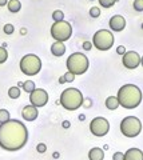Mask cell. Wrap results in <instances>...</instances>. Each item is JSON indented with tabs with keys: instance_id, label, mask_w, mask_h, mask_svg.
<instances>
[{
	"instance_id": "cell-1",
	"label": "cell",
	"mask_w": 143,
	"mask_h": 160,
	"mask_svg": "<svg viewBox=\"0 0 143 160\" xmlns=\"http://www.w3.org/2000/svg\"><path fill=\"white\" fill-rule=\"evenodd\" d=\"M28 142V129L19 120L0 124V147L6 151H19Z\"/></svg>"
},
{
	"instance_id": "cell-2",
	"label": "cell",
	"mask_w": 143,
	"mask_h": 160,
	"mask_svg": "<svg viewBox=\"0 0 143 160\" xmlns=\"http://www.w3.org/2000/svg\"><path fill=\"white\" fill-rule=\"evenodd\" d=\"M142 91L135 84H125L119 88L116 99L119 106L126 109H134L142 103Z\"/></svg>"
},
{
	"instance_id": "cell-3",
	"label": "cell",
	"mask_w": 143,
	"mask_h": 160,
	"mask_svg": "<svg viewBox=\"0 0 143 160\" xmlns=\"http://www.w3.org/2000/svg\"><path fill=\"white\" fill-rule=\"evenodd\" d=\"M60 104L62 107H64L67 111H75V109L80 108L83 106V102H84V98H83L82 92L79 91L78 88H67L62 92L60 95Z\"/></svg>"
},
{
	"instance_id": "cell-4",
	"label": "cell",
	"mask_w": 143,
	"mask_h": 160,
	"mask_svg": "<svg viewBox=\"0 0 143 160\" xmlns=\"http://www.w3.org/2000/svg\"><path fill=\"white\" fill-rule=\"evenodd\" d=\"M66 66H67V71L76 76V75H83L87 71L88 67H90V62H88V58L84 53L75 52L67 58Z\"/></svg>"
},
{
	"instance_id": "cell-5",
	"label": "cell",
	"mask_w": 143,
	"mask_h": 160,
	"mask_svg": "<svg viewBox=\"0 0 143 160\" xmlns=\"http://www.w3.org/2000/svg\"><path fill=\"white\" fill-rule=\"evenodd\" d=\"M20 71L27 76H35L42 69V60L33 53H28L20 60Z\"/></svg>"
},
{
	"instance_id": "cell-6",
	"label": "cell",
	"mask_w": 143,
	"mask_h": 160,
	"mask_svg": "<svg viewBox=\"0 0 143 160\" xmlns=\"http://www.w3.org/2000/svg\"><path fill=\"white\" fill-rule=\"evenodd\" d=\"M120 132L126 138H136L142 132V122L135 116H126L120 122Z\"/></svg>"
},
{
	"instance_id": "cell-7",
	"label": "cell",
	"mask_w": 143,
	"mask_h": 160,
	"mask_svg": "<svg viewBox=\"0 0 143 160\" xmlns=\"http://www.w3.org/2000/svg\"><path fill=\"white\" fill-rule=\"evenodd\" d=\"M92 46L99 51H108L114 46V35L108 29H99L92 38Z\"/></svg>"
},
{
	"instance_id": "cell-8",
	"label": "cell",
	"mask_w": 143,
	"mask_h": 160,
	"mask_svg": "<svg viewBox=\"0 0 143 160\" xmlns=\"http://www.w3.org/2000/svg\"><path fill=\"white\" fill-rule=\"evenodd\" d=\"M72 35V27L68 22H55L51 27V36L55 39V42L64 43Z\"/></svg>"
},
{
	"instance_id": "cell-9",
	"label": "cell",
	"mask_w": 143,
	"mask_h": 160,
	"mask_svg": "<svg viewBox=\"0 0 143 160\" xmlns=\"http://www.w3.org/2000/svg\"><path fill=\"white\" fill-rule=\"evenodd\" d=\"M108 131H110V123H108L107 119L98 116V118L91 120L90 132L94 135V136L103 138V136H106V135L108 133Z\"/></svg>"
},
{
	"instance_id": "cell-10",
	"label": "cell",
	"mask_w": 143,
	"mask_h": 160,
	"mask_svg": "<svg viewBox=\"0 0 143 160\" xmlns=\"http://www.w3.org/2000/svg\"><path fill=\"white\" fill-rule=\"evenodd\" d=\"M29 102L33 107H44L48 103V93L43 88H36L33 92L29 93Z\"/></svg>"
},
{
	"instance_id": "cell-11",
	"label": "cell",
	"mask_w": 143,
	"mask_h": 160,
	"mask_svg": "<svg viewBox=\"0 0 143 160\" xmlns=\"http://www.w3.org/2000/svg\"><path fill=\"white\" fill-rule=\"evenodd\" d=\"M123 66L129 69H135L140 64V56L136 51H126V53L122 58Z\"/></svg>"
},
{
	"instance_id": "cell-12",
	"label": "cell",
	"mask_w": 143,
	"mask_h": 160,
	"mask_svg": "<svg viewBox=\"0 0 143 160\" xmlns=\"http://www.w3.org/2000/svg\"><path fill=\"white\" fill-rule=\"evenodd\" d=\"M108 26H110L111 31L120 32L126 27V19L123 18L122 15H114V16L110 19V22H108Z\"/></svg>"
},
{
	"instance_id": "cell-13",
	"label": "cell",
	"mask_w": 143,
	"mask_h": 160,
	"mask_svg": "<svg viewBox=\"0 0 143 160\" xmlns=\"http://www.w3.org/2000/svg\"><path fill=\"white\" fill-rule=\"evenodd\" d=\"M38 115H39L38 108L31 106V104H29V106H26L22 111V116L24 120H27V122H33V120H36Z\"/></svg>"
},
{
	"instance_id": "cell-14",
	"label": "cell",
	"mask_w": 143,
	"mask_h": 160,
	"mask_svg": "<svg viewBox=\"0 0 143 160\" xmlns=\"http://www.w3.org/2000/svg\"><path fill=\"white\" fill-rule=\"evenodd\" d=\"M125 160H143V152L139 148H130L125 153Z\"/></svg>"
},
{
	"instance_id": "cell-15",
	"label": "cell",
	"mask_w": 143,
	"mask_h": 160,
	"mask_svg": "<svg viewBox=\"0 0 143 160\" xmlns=\"http://www.w3.org/2000/svg\"><path fill=\"white\" fill-rule=\"evenodd\" d=\"M51 53L54 56H63L66 53V46L64 43H60V42H55L51 46Z\"/></svg>"
},
{
	"instance_id": "cell-16",
	"label": "cell",
	"mask_w": 143,
	"mask_h": 160,
	"mask_svg": "<svg viewBox=\"0 0 143 160\" xmlns=\"http://www.w3.org/2000/svg\"><path fill=\"white\" fill-rule=\"evenodd\" d=\"M105 159V151L99 147H94L88 152V160H103Z\"/></svg>"
},
{
	"instance_id": "cell-17",
	"label": "cell",
	"mask_w": 143,
	"mask_h": 160,
	"mask_svg": "<svg viewBox=\"0 0 143 160\" xmlns=\"http://www.w3.org/2000/svg\"><path fill=\"white\" fill-rule=\"evenodd\" d=\"M106 107L108 109H111V111H114V109H116L119 107V102H118L116 96H108L106 99Z\"/></svg>"
},
{
	"instance_id": "cell-18",
	"label": "cell",
	"mask_w": 143,
	"mask_h": 160,
	"mask_svg": "<svg viewBox=\"0 0 143 160\" xmlns=\"http://www.w3.org/2000/svg\"><path fill=\"white\" fill-rule=\"evenodd\" d=\"M7 7H8V9H9V11H11L12 13H16V12L20 11L22 3L19 2V0H8Z\"/></svg>"
},
{
	"instance_id": "cell-19",
	"label": "cell",
	"mask_w": 143,
	"mask_h": 160,
	"mask_svg": "<svg viewBox=\"0 0 143 160\" xmlns=\"http://www.w3.org/2000/svg\"><path fill=\"white\" fill-rule=\"evenodd\" d=\"M22 88H23L27 93H31V92H33V91L36 89V86H35V83H33L32 80H27V82L23 83V87H22Z\"/></svg>"
},
{
	"instance_id": "cell-20",
	"label": "cell",
	"mask_w": 143,
	"mask_h": 160,
	"mask_svg": "<svg viewBox=\"0 0 143 160\" xmlns=\"http://www.w3.org/2000/svg\"><path fill=\"white\" fill-rule=\"evenodd\" d=\"M8 96L11 99H18L20 96V88L19 87H11L8 89Z\"/></svg>"
},
{
	"instance_id": "cell-21",
	"label": "cell",
	"mask_w": 143,
	"mask_h": 160,
	"mask_svg": "<svg viewBox=\"0 0 143 160\" xmlns=\"http://www.w3.org/2000/svg\"><path fill=\"white\" fill-rule=\"evenodd\" d=\"M52 19H54V22H63L64 20V13L60 9H56V11L52 12Z\"/></svg>"
},
{
	"instance_id": "cell-22",
	"label": "cell",
	"mask_w": 143,
	"mask_h": 160,
	"mask_svg": "<svg viewBox=\"0 0 143 160\" xmlns=\"http://www.w3.org/2000/svg\"><path fill=\"white\" fill-rule=\"evenodd\" d=\"M9 118L11 116H9V112L7 111V109H0V124L7 123L8 120H11Z\"/></svg>"
},
{
	"instance_id": "cell-23",
	"label": "cell",
	"mask_w": 143,
	"mask_h": 160,
	"mask_svg": "<svg viewBox=\"0 0 143 160\" xmlns=\"http://www.w3.org/2000/svg\"><path fill=\"white\" fill-rule=\"evenodd\" d=\"M116 3V0H99V4L103 8H111Z\"/></svg>"
},
{
	"instance_id": "cell-24",
	"label": "cell",
	"mask_w": 143,
	"mask_h": 160,
	"mask_svg": "<svg viewBox=\"0 0 143 160\" xmlns=\"http://www.w3.org/2000/svg\"><path fill=\"white\" fill-rule=\"evenodd\" d=\"M132 7L136 12H143V0H134Z\"/></svg>"
},
{
	"instance_id": "cell-25",
	"label": "cell",
	"mask_w": 143,
	"mask_h": 160,
	"mask_svg": "<svg viewBox=\"0 0 143 160\" xmlns=\"http://www.w3.org/2000/svg\"><path fill=\"white\" fill-rule=\"evenodd\" d=\"M7 59H8L7 49L3 48V47H0V64H3L4 62H7Z\"/></svg>"
},
{
	"instance_id": "cell-26",
	"label": "cell",
	"mask_w": 143,
	"mask_h": 160,
	"mask_svg": "<svg viewBox=\"0 0 143 160\" xmlns=\"http://www.w3.org/2000/svg\"><path fill=\"white\" fill-rule=\"evenodd\" d=\"M90 16L91 18H99L100 16V8L99 7H92L90 9Z\"/></svg>"
},
{
	"instance_id": "cell-27",
	"label": "cell",
	"mask_w": 143,
	"mask_h": 160,
	"mask_svg": "<svg viewBox=\"0 0 143 160\" xmlns=\"http://www.w3.org/2000/svg\"><path fill=\"white\" fill-rule=\"evenodd\" d=\"M63 78H64V80H66V83H72L74 80H75V75H72L71 72H66L64 75H63Z\"/></svg>"
},
{
	"instance_id": "cell-28",
	"label": "cell",
	"mask_w": 143,
	"mask_h": 160,
	"mask_svg": "<svg viewBox=\"0 0 143 160\" xmlns=\"http://www.w3.org/2000/svg\"><path fill=\"white\" fill-rule=\"evenodd\" d=\"M3 29H4V33H7V35H11V33H13V31H15V28H13L12 24H6Z\"/></svg>"
},
{
	"instance_id": "cell-29",
	"label": "cell",
	"mask_w": 143,
	"mask_h": 160,
	"mask_svg": "<svg viewBox=\"0 0 143 160\" xmlns=\"http://www.w3.org/2000/svg\"><path fill=\"white\" fill-rule=\"evenodd\" d=\"M36 151L39 152V153H44L47 151V146L44 143H39L38 144V147H36Z\"/></svg>"
},
{
	"instance_id": "cell-30",
	"label": "cell",
	"mask_w": 143,
	"mask_h": 160,
	"mask_svg": "<svg viewBox=\"0 0 143 160\" xmlns=\"http://www.w3.org/2000/svg\"><path fill=\"white\" fill-rule=\"evenodd\" d=\"M112 160H125V153L115 152L114 155H112Z\"/></svg>"
},
{
	"instance_id": "cell-31",
	"label": "cell",
	"mask_w": 143,
	"mask_h": 160,
	"mask_svg": "<svg viewBox=\"0 0 143 160\" xmlns=\"http://www.w3.org/2000/svg\"><path fill=\"white\" fill-rule=\"evenodd\" d=\"M116 53L118 55H125L126 53V48L123 47V46H119V47L116 48Z\"/></svg>"
},
{
	"instance_id": "cell-32",
	"label": "cell",
	"mask_w": 143,
	"mask_h": 160,
	"mask_svg": "<svg viewBox=\"0 0 143 160\" xmlns=\"http://www.w3.org/2000/svg\"><path fill=\"white\" fill-rule=\"evenodd\" d=\"M91 47H92V43H90V42H84V43H83V48H84L86 51H90Z\"/></svg>"
},
{
	"instance_id": "cell-33",
	"label": "cell",
	"mask_w": 143,
	"mask_h": 160,
	"mask_svg": "<svg viewBox=\"0 0 143 160\" xmlns=\"http://www.w3.org/2000/svg\"><path fill=\"white\" fill-rule=\"evenodd\" d=\"M63 128H70V122H63Z\"/></svg>"
},
{
	"instance_id": "cell-34",
	"label": "cell",
	"mask_w": 143,
	"mask_h": 160,
	"mask_svg": "<svg viewBox=\"0 0 143 160\" xmlns=\"http://www.w3.org/2000/svg\"><path fill=\"white\" fill-rule=\"evenodd\" d=\"M8 2L7 0H0V7H4V6H7Z\"/></svg>"
},
{
	"instance_id": "cell-35",
	"label": "cell",
	"mask_w": 143,
	"mask_h": 160,
	"mask_svg": "<svg viewBox=\"0 0 143 160\" xmlns=\"http://www.w3.org/2000/svg\"><path fill=\"white\" fill-rule=\"evenodd\" d=\"M59 83H60V84H64V83H66V80H64V78H63V76H62L60 79H59Z\"/></svg>"
},
{
	"instance_id": "cell-36",
	"label": "cell",
	"mask_w": 143,
	"mask_h": 160,
	"mask_svg": "<svg viewBox=\"0 0 143 160\" xmlns=\"http://www.w3.org/2000/svg\"><path fill=\"white\" fill-rule=\"evenodd\" d=\"M79 119H80V120H82V122H83V120H84V119H86V116H84V115H80V116H79Z\"/></svg>"
},
{
	"instance_id": "cell-37",
	"label": "cell",
	"mask_w": 143,
	"mask_h": 160,
	"mask_svg": "<svg viewBox=\"0 0 143 160\" xmlns=\"http://www.w3.org/2000/svg\"><path fill=\"white\" fill-rule=\"evenodd\" d=\"M54 158L58 159V158H59V153H58V152H55V153H54Z\"/></svg>"
},
{
	"instance_id": "cell-38",
	"label": "cell",
	"mask_w": 143,
	"mask_h": 160,
	"mask_svg": "<svg viewBox=\"0 0 143 160\" xmlns=\"http://www.w3.org/2000/svg\"><path fill=\"white\" fill-rule=\"evenodd\" d=\"M140 64H142V67H143V56L140 58Z\"/></svg>"
},
{
	"instance_id": "cell-39",
	"label": "cell",
	"mask_w": 143,
	"mask_h": 160,
	"mask_svg": "<svg viewBox=\"0 0 143 160\" xmlns=\"http://www.w3.org/2000/svg\"><path fill=\"white\" fill-rule=\"evenodd\" d=\"M140 27H142V29H143V22H142V26H140Z\"/></svg>"
},
{
	"instance_id": "cell-40",
	"label": "cell",
	"mask_w": 143,
	"mask_h": 160,
	"mask_svg": "<svg viewBox=\"0 0 143 160\" xmlns=\"http://www.w3.org/2000/svg\"><path fill=\"white\" fill-rule=\"evenodd\" d=\"M91 2H94V0H91Z\"/></svg>"
}]
</instances>
